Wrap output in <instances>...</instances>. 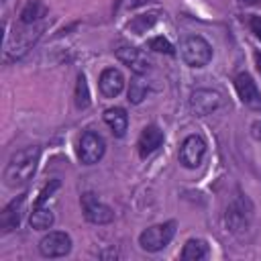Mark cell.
Masks as SVG:
<instances>
[{
	"mask_svg": "<svg viewBox=\"0 0 261 261\" xmlns=\"http://www.w3.org/2000/svg\"><path fill=\"white\" fill-rule=\"evenodd\" d=\"M73 98H75V106H77L80 110H84V108L90 106V88H88V82H86V75H84V73L77 75Z\"/></svg>",
	"mask_w": 261,
	"mask_h": 261,
	"instance_id": "cell-21",
	"label": "cell"
},
{
	"mask_svg": "<svg viewBox=\"0 0 261 261\" xmlns=\"http://www.w3.org/2000/svg\"><path fill=\"white\" fill-rule=\"evenodd\" d=\"M82 210H84V216L92 224H108L114 220V210L108 204L100 202L96 198V194H92V192L82 194Z\"/></svg>",
	"mask_w": 261,
	"mask_h": 261,
	"instance_id": "cell-6",
	"label": "cell"
},
{
	"mask_svg": "<svg viewBox=\"0 0 261 261\" xmlns=\"http://www.w3.org/2000/svg\"><path fill=\"white\" fill-rule=\"evenodd\" d=\"M255 65H257V71L261 73V51H255Z\"/></svg>",
	"mask_w": 261,
	"mask_h": 261,
	"instance_id": "cell-25",
	"label": "cell"
},
{
	"mask_svg": "<svg viewBox=\"0 0 261 261\" xmlns=\"http://www.w3.org/2000/svg\"><path fill=\"white\" fill-rule=\"evenodd\" d=\"M179 55H181L186 65H190V67H204L212 59V49H210L206 39H202L198 35H190V37L181 39Z\"/></svg>",
	"mask_w": 261,
	"mask_h": 261,
	"instance_id": "cell-2",
	"label": "cell"
},
{
	"mask_svg": "<svg viewBox=\"0 0 261 261\" xmlns=\"http://www.w3.org/2000/svg\"><path fill=\"white\" fill-rule=\"evenodd\" d=\"M98 86H100V92H102L104 98H116L124 88V75L116 67H106L100 73Z\"/></svg>",
	"mask_w": 261,
	"mask_h": 261,
	"instance_id": "cell-13",
	"label": "cell"
},
{
	"mask_svg": "<svg viewBox=\"0 0 261 261\" xmlns=\"http://www.w3.org/2000/svg\"><path fill=\"white\" fill-rule=\"evenodd\" d=\"M104 122L110 126L114 137H124L126 128H128V114L124 112V108L114 106V108H108L104 112Z\"/></svg>",
	"mask_w": 261,
	"mask_h": 261,
	"instance_id": "cell-16",
	"label": "cell"
},
{
	"mask_svg": "<svg viewBox=\"0 0 261 261\" xmlns=\"http://www.w3.org/2000/svg\"><path fill=\"white\" fill-rule=\"evenodd\" d=\"M24 29L14 31V43L6 41V59L10 57H20L24 51L31 49V45H35V41L41 37L45 24L43 22H35V24H22Z\"/></svg>",
	"mask_w": 261,
	"mask_h": 261,
	"instance_id": "cell-4",
	"label": "cell"
},
{
	"mask_svg": "<svg viewBox=\"0 0 261 261\" xmlns=\"http://www.w3.org/2000/svg\"><path fill=\"white\" fill-rule=\"evenodd\" d=\"M243 4H247V6H255V4H261V0H241Z\"/></svg>",
	"mask_w": 261,
	"mask_h": 261,
	"instance_id": "cell-26",
	"label": "cell"
},
{
	"mask_svg": "<svg viewBox=\"0 0 261 261\" xmlns=\"http://www.w3.org/2000/svg\"><path fill=\"white\" fill-rule=\"evenodd\" d=\"M157 20H159V12H157V10H155V12H147V14H139V16H135V18L128 20L126 29L133 31L135 35H143V33H147Z\"/></svg>",
	"mask_w": 261,
	"mask_h": 261,
	"instance_id": "cell-19",
	"label": "cell"
},
{
	"mask_svg": "<svg viewBox=\"0 0 261 261\" xmlns=\"http://www.w3.org/2000/svg\"><path fill=\"white\" fill-rule=\"evenodd\" d=\"M39 155H41V149L39 147H24L20 151H16L6 169H4V184L8 188H22L27 186L35 171H37V163H39Z\"/></svg>",
	"mask_w": 261,
	"mask_h": 261,
	"instance_id": "cell-1",
	"label": "cell"
},
{
	"mask_svg": "<svg viewBox=\"0 0 261 261\" xmlns=\"http://www.w3.org/2000/svg\"><path fill=\"white\" fill-rule=\"evenodd\" d=\"M208 255V243L202 239H190L184 249H181V259L184 261H200Z\"/></svg>",
	"mask_w": 261,
	"mask_h": 261,
	"instance_id": "cell-18",
	"label": "cell"
},
{
	"mask_svg": "<svg viewBox=\"0 0 261 261\" xmlns=\"http://www.w3.org/2000/svg\"><path fill=\"white\" fill-rule=\"evenodd\" d=\"M24 200H27V194H20L18 198H14L10 204L4 206V210L0 212V228H2V232H10L20 224Z\"/></svg>",
	"mask_w": 261,
	"mask_h": 261,
	"instance_id": "cell-14",
	"label": "cell"
},
{
	"mask_svg": "<svg viewBox=\"0 0 261 261\" xmlns=\"http://www.w3.org/2000/svg\"><path fill=\"white\" fill-rule=\"evenodd\" d=\"M173 234H175V222L173 220H167L163 224H153L139 234V245L143 251L157 253L171 243Z\"/></svg>",
	"mask_w": 261,
	"mask_h": 261,
	"instance_id": "cell-3",
	"label": "cell"
},
{
	"mask_svg": "<svg viewBox=\"0 0 261 261\" xmlns=\"http://www.w3.org/2000/svg\"><path fill=\"white\" fill-rule=\"evenodd\" d=\"M220 104H222V96H220L216 90H210V88L194 90L192 96H190V106H192V110H194L198 116L212 114Z\"/></svg>",
	"mask_w": 261,
	"mask_h": 261,
	"instance_id": "cell-9",
	"label": "cell"
},
{
	"mask_svg": "<svg viewBox=\"0 0 261 261\" xmlns=\"http://www.w3.org/2000/svg\"><path fill=\"white\" fill-rule=\"evenodd\" d=\"M249 27H251L253 35L261 41V16H251V18H249Z\"/></svg>",
	"mask_w": 261,
	"mask_h": 261,
	"instance_id": "cell-24",
	"label": "cell"
},
{
	"mask_svg": "<svg viewBox=\"0 0 261 261\" xmlns=\"http://www.w3.org/2000/svg\"><path fill=\"white\" fill-rule=\"evenodd\" d=\"M234 88H237V94L245 106L261 108V92L257 90V84L253 82V77L247 71H243L234 77Z\"/></svg>",
	"mask_w": 261,
	"mask_h": 261,
	"instance_id": "cell-12",
	"label": "cell"
},
{
	"mask_svg": "<svg viewBox=\"0 0 261 261\" xmlns=\"http://www.w3.org/2000/svg\"><path fill=\"white\" fill-rule=\"evenodd\" d=\"M149 49H153V51H157V53H165V55H173V53H175L173 45H171L167 39H163V37H153V39H149Z\"/></svg>",
	"mask_w": 261,
	"mask_h": 261,
	"instance_id": "cell-23",
	"label": "cell"
},
{
	"mask_svg": "<svg viewBox=\"0 0 261 261\" xmlns=\"http://www.w3.org/2000/svg\"><path fill=\"white\" fill-rule=\"evenodd\" d=\"M106 151V141L102 139V135L94 133V130H86L80 137L77 143V157L84 165H94L104 157Z\"/></svg>",
	"mask_w": 261,
	"mask_h": 261,
	"instance_id": "cell-5",
	"label": "cell"
},
{
	"mask_svg": "<svg viewBox=\"0 0 261 261\" xmlns=\"http://www.w3.org/2000/svg\"><path fill=\"white\" fill-rule=\"evenodd\" d=\"M45 6L41 0H33L31 4H27V8L20 12V24H35L45 16Z\"/></svg>",
	"mask_w": 261,
	"mask_h": 261,
	"instance_id": "cell-20",
	"label": "cell"
},
{
	"mask_svg": "<svg viewBox=\"0 0 261 261\" xmlns=\"http://www.w3.org/2000/svg\"><path fill=\"white\" fill-rule=\"evenodd\" d=\"M249 220H251V206L247 204V198H237L230 202V206L226 208V214H224V222L228 226L230 232H243L247 230L249 226Z\"/></svg>",
	"mask_w": 261,
	"mask_h": 261,
	"instance_id": "cell-8",
	"label": "cell"
},
{
	"mask_svg": "<svg viewBox=\"0 0 261 261\" xmlns=\"http://www.w3.org/2000/svg\"><path fill=\"white\" fill-rule=\"evenodd\" d=\"M39 251L43 257H49V259L65 257L71 251V239L63 230H51L39 241Z\"/></svg>",
	"mask_w": 261,
	"mask_h": 261,
	"instance_id": "cell-7",
	"label": "cell"
},
{
	"mask_svg": "<svg viewBox=\"0 0 261 261\" xmlns=\"http://www.w3.org/2000/svg\"><path fill=\"white\" fill-rule=\"evenodd\" d=\"M55 216H53V210L47 206V202H35L33 206V212H31V226L35 230H45V228H51Z\"/></svg>",
	"mask_w": 261,
	"mask_h": 261,
	"instance_id": "cell-17",
	"label": "cell"
},
{
	"mask_svg": "<svg viewBox=\"0 0 261 261\" xmlns=\"http://www.w3.org/2000/svg\"><path fill=\"white\" fill-rule=\"evenodd\" d=\"M204 153H206V143H204V139L198 137V135H190V137L184 139V143H181V147H179V161H181L186 167L194 169V167H198V165L202 163Z\"/></svg>",
	"mask_w": 261,
	"mask_h": 261,
	"instance_id": "cell-10",
	"label": "cell"
},
{
	"mask_svg": "<svg viewBox=\"0 0 261 261\" xmlns=\"http://www.w3.org/2000/svg\"><path fill=\"white\" fill-rule=\"evenodd\" d=\"M147 92H149L147 84H145L141 77H133V80H130V86H128V102L141 104V102L147 98Z\"/></svg>",
	"mask_w": 261,
	"mask_h": 261,
	"instance_id": "cell-22",
	"label": "cell"
},
{
	"mask_svg": "<svg viewBox=\"0 0 261 261\" xmlns=\"http://www.w3.org/2000/svg\"><path fill=\"white\" fill-rule=\"evenodd\" d=\"M161 145H163V130H161L159 126H155V124H147V126L143 128V133H141V137H139V143H137L139 155H141L143 159H147V157H149L151 153H155Z\"/></svg>",
	"mask_w": 261,
	"mask_h": 261,
	"instance_id": "cell-15",
	"label": "cell"
},
{
	"mask_svg": "<svg viewBox=\"0 0 261 261\" xmlns=\"http://www.w3.org/2000/svg\"><path fill=\"white\" fill-rule=\"evenodd\" d=\"M114 53H116V57L124 63V65H128L135 73H147L149 69H151V61L147 59V55L141 51V49H137V47H133V45H126V43H120L116 49H114Z\"/></svg>",
	"mask_w": 261,
	"mask_h": 261,
	"instance_id": "cell-11",
	"label": "cell"
}]
</instances>
